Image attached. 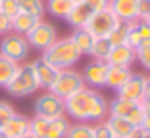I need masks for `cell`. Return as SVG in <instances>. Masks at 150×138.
<instances>
[{
    "label": "cell",
    "instance_id": "obj_28",
    "mask_svg": "<svg viewBox=\"0 0 150 138\" xmlns=\"http://www.w3.org/2000/svg\"><path fill=\"white\" fill-rule=\"evenodd\" d=\"M47 124H50L47 117L33 115V117H29V132H31L35 138H45V134H47Z\"/></svg>",
    "mask_w": 150,
    "mask_h": 138
},
{
    "label": "cell",
    "instance_id": "obj_11",
    "mask_svg": "<svg viewBox=\"0 0 150 138\" xmlns=\"http://www.w3.org/2000/svg\"><path fill=\"white\" fill-rule=\"evenodd\" d=\"M107 70H109V64L105 60H91L82 68L80 74H82L86 87H91V89H103L105 87V78H107Z\"/></svg>",
    "mask_w": 150,
    "mask_h": 138
},
{
    "label": "cell",
    "instance_id": "obj_42",
    "mask_svg": "<svg viewBox=\"0 0 150 138\" xmlns=\"http://www.w3.org/2000/svg\"><path fill=\"white\" fill-rule=\"evenodd\" d=\"M0 138H8V136H6V134H4L2 130H0Z\"/></svg>",
    "mask_w": 150,
    "mask_h": 138
},
{
    "label": "cell",
    "instance_id": "obj_26",
    "mask_svg": "<svg viewBox=\"0 0 150 138\" xmlns=\"http://www.w3.org/2000/svg\"><path fill=\"white\" fill-rule=\"evenodd\" d=\"M95 136V124L88 122H72L66 138H93Z\"/></svg>",
    "mask_w": 150,
    "mask_h": 138
},
{
    "label": "cell",
    "instance_id": "obj_39",
    "mask_svg": "<svg viewBox=\"0 0 150 138\" xmlns=\"http://www.w3.org/2000/svg\"><path fill=\"white\" fill-rule=\"evenodd\" d=\"M148 134H150V115H144V120H142V124H140Z\"/></svg>",
    "mask_w": 150,
    "mask_h": 138
},
{
    "label": "cell",
    "instance_id": "obj_7",
    "mask_svg": "<svg viewBox=\"0 0 150 138\" xmlns=\"http://www.w3.org/2000/svg\"><path fill=\"white\" fill-rule=\"evenodd\" d=\"M119 25V19L109 11V9H103V11H97L88 23L84 25V29L93 35V37H109V33Z\"/></svg>",
    "mask_w": 150,
    "mask_h": 138
},
{
    "label": "cell",
    "instance_id": "obj_5",
    "mask_svg": "<svg viewBox=\"0 0 150 138\" xmlns=\"http://www.w3.org/2000/svg\"><path fill=\"white\" fill-rule=\"evenodd\" d=\"M82 87H86L82 74L78 70H74V68H64V70L58 72V78L54 80V85L50 87V91L54 95H58L60 99H68L70 95L78 93Z\"/></svg>",
    "mask_w": 150,
    "mask_h": 138
},
{
    "label": "cell",
    "instance_id": "obj_14",
    "mask_svg": "<svg viewBox=\"0 0 150 138\" xmlns=\"http://www.w3.org/2000/svg\"><path fill=\"white\" fill-rule=\"evenodd\" d=\"M117 19L119 23H129L138 17V0H109V6H107Z\"/></svg>",
    "mask_w": 150,
    "mask_h": 138
},
{
    "label": "cell",
    "instance_id": "obj_35",
    "mask_svg": "<svg viewBox=\"0 0 150 138\" xmlns=\"http://www.w3.org/2000/svg\"><path fill=\"white\" fill-rule=\"evenodd\" d=\"M82 2H84L93 13L103 11V9H107V6H109V0H82Z\"/></svg>",
    "mask_w": 150,
    "mask_h": 138
},
{
    "label": "cell",
    "instance_id": "obj_37",
    "mask_svg": "<svg viewBox=\"0 0 150 138\" xmlns=\"http://www.w3.org/2000/svg\"><path fill=\"white\" fill-rule=\"evenodd\" d=\"M129 138H150V134H148L142 126H138V128L132 132V136H129Z\"/></svg>",
    "mask_w": 150,
    "mask_h": 138
},
{
    "label": "cell",
    "instance_id": "obj_34",
    "mask_svg": "<svg viewBox=\"0 0 150 138\" xmlns=\"http://www.w3.org/2000/svg\"><path fill=\"white\" fill-rule=\"evenodd\" d=\"M93 138H113V134L109 132L105 122H99V124H95V136Z\"/></svg>",
    "mask_w": 150,
    "mask_h": 138
},
{
    "label": "cell",
    "instance_id": "obj_8",
    "mask_svg": "<svg viewBox=\"0 0 150 138\" xmlns=\"http://www.w3.org/2000/svg\"><path fill=\"white\" fill-rule=\"evenodd\" d=\"M109 115H117V117H125L127 122H132L136 128L142 124L144 120V111H142V105L136 103V101H127V99H111L109 101Z\"/></svg>",
    "mask_w": 150,
    "mask_h": 138
},
{
    "label": "cell",
    "instance_id": "obj_10",
    "mask_svg": "<svg viewBox=\"0 0 150 138\" xmlns=\"http://www.w3.org/2000/svg\"><path fill=\"white\" fill-rule=\"evenodd\" d=\"M146 80H148V74L144 72H134L129 74V78L115 91L119 99H127V101H136L140 103L144 99V87H146Z\"/></svg>",
    "mask_w": 150,
    "mask_h": 138
},
{
    "label": "cell",
    "instance_id": "obj_9",
    "mask_svg": "<svg viewBox=\"0 0 150 138\" xmlns=\"http://www.w3.org/2000/svg\"><path fill=\"white\" fill-rule=\"evenodd\" d=\"M33 111H35V115H41L47 120L64 115V99H60L52 91H43L33 103Z\"/></svg>",
    "mask_w": 150,
    "mask_h": 138
},
{
    "label": "cell",
    "instance_id": "obj_16",
    "mask_svg": "<svg viewBox=\"0 0 150 138\" xmlns=\"http://www.w3.org/2000/svg\"><path fill=\"white\" fill-rule=\"evenodd\" d=\"M0 130H2L8 138H19V136L29 132V117L23 115V113H15Z\"/></svg>",
    "mask_w": 150,
    "mask_h": 138
},
{
    "label": "cell",
    "instance_id": "obj_36",
    "mask_svg": "<svg viewBox=\"0 0 150 138\" xmlns=\"http://www.w3.org/2000/svg\"><path fill=\"white\" fill-rule=\"evenodd\" d=\"M138 17L140 19L150 17V0H138Z\"/></svg>",
    "mask_w": 150,
    "mask_h": 138
},
{
    "label": "cell",
    "instance_id": "obj_22",
    "mask_svg": "<svg viewBox=\"0 0 150 138\" xmlns=\"http://www.w3.org/2000/svg\"><path fill=\"white\" fill-rule=\"evenodd\" d=\"M72 0H45V13L56 19H66L72 11Z\"/></svg>",
    "mask_w": 150,
    "mask_h": 138
},
{
    "label": "cell",
    "instance_id": "obj_29",
    "mask_svg": "<svg viewBox=\"0 0 150 138\" xmlns=\"http://www.w3.org/2000/svg\"><path fill=\"white\" fill-rule=\"evenodd\" d=\"M109 43L111 46H123V43H127V25L125 23H119L111 33H109Z\"/></svg>",
    "mask_w": 150,
    "mask_h": 138
},
{
    "label": "cell",
    "instance_id": "obj_12",
    "mask_svg": "<svg viewBox=\"0 0 150 138\" xmlns=\"http://www.w3.org/2000/svg\"><path fill=\"white\" fill-rule=\"evenodd\" d=\"M127 25V46H132L134 50L150 43V25L144 19H134Z\"/></svg>",
    "mask_w": 150,
    "mask_h": 138
},
{
    "label": "cell",
    "instance_id": "obj_15",
    "mask_svg": "<svg viewBox=\"0 0 150 138\" xmlns=\"http://www.w3.org/2000/svg\"><path fill=\"white\" fill-rule=\"evenodd\" d=\"M31 66H33V72H35V78H37V83H39V89H43V91H50V87L54 85V80L58 78V68H54V66H50L47 62H43L41 58H37V60H33L31 62Z\"/></svg>",
    "mask_w": 150,
    "mask_h": 138
},
{
    "label": "cell",
    "instance_id": "obj_33",
    "mask_svg": "<svg viewBox=\"0 0 150 138\" xmlns=\"http://www.w3.org/2000/svg\"><path fill=\"white\" fill-rule=\"evenodd\" d=\"M8 33H13V19L0 13V35H8Z\"/></svg>",
    "mask_w": 150,
    "mask_h": 138
},
{
    "label": "cell",
    "instance_id": "obj_19",
    "mask_svg": "<svg viewBox=\"0 0 150 138\" xmlns=\"http://www.w3.org/2000/svg\"><path fill=\"white\" fill-rule=\"evenodd\" d=\"M132 74V68H123V66H109L107 70V78H105V87L111 91H117Z\"/></svg>",
    "mask_w": 150,
    "mask_h": 138
},
{
    "label": "cell",
    "instance_id": "obj_38",
    "mask_svg": "<svg viewBox=\"0 0 150 138\" xmlns=\"http://www.w3.org/2000/svg\"><path fill=\"white\" fill-rule=\"evenodd\" d=\"M140 105H142L144 115H150V99H142V101H140Z\"/></svg>",
    "mask_w": 150,
    "mask_h": 138
},
{
    "label": "cell",
    "instance_id": "obj_20",
    "mask_svg": "<svg viewBox=\"0 0 150 138\" xmlns=\"http://www.w3.org/2000/svg\"><path fill=\"white\" fill-rule=\"evenodd\" d=\"M70 124H72V120L66 113L64 115H58V117H52L50 124H47L45 138H66V134L70 130Z\"/></svg>",
    "mask_w": 150,
    "mask_h": 138
},
{
    "label": "cell",
    "instance_id": "obj_17",
    "mask_svg": "<svg viewBox=\"0 0 150 138\" xmlns=\"http://www.w3.org/2000/svg\"><path fill=\"white\" fill-rule=\"evenodd\" d=\"M109 132L113 134V138H129L132 132L136 130V126L132 122H127L125 117H117V115H107L105 120Z\"/></svg>",
    "mask_w": 150,
    "mask_h": 138
},
{
    "label": "cell",
    "instance_id": "obj_13",
    "mask_svg": "<svg viewBox=\"0 0 150 138\" xmlns=\"http://www.w3.org/2000/svg\"><path fill=\"white\" fill-rule=\"evenodd\" d=\"M109 66H123V68H132L136 64V50L127 43L123 46H113L107 60H105Z\"/></svg>",
    "mask_w": 150,
    "mask_h": 138
},
{
    "label": "cell",
    "instance_id": "obj_2",
    "mask_svg": "<svg viewBox=\"0 0 150 138\" xmlns=\"http://www.w3.org/2000/svg\"><path fill=\"white\" fill-rule=\"evenodd\" d=\"M80 52L76 50V46L72 43L70 37H58L47 50L41 52V60L47 62L50 66L64 70V68H74L80 62Z\"/></svg>",
    "mask_w": 150,
    "mask_h": 138
},
{
    "label": "cell",
    "instance_id": "obj_32",
    "mask_svg": "<svg viewBox=\"0 0 150 138\" xmlns=\"http://www.w3.org/2000/svg\"><path fill=\"white\" fill-rule=\"evenodd\" d=\"M0 13H4L13 19L19 13V0H0Z\"/></svg>",
    "mask_w": 150,
    "mask_h": 138
},
{
    "label": "cell",
    "instance_id": "obj_1",
    "mask_svg": "<svg viewBox=\"0 0 150 138\" xmlns=\"http://www.w3.org/2000/svg\"><path fill=\"white\" fill-rule=\"evenodd\" d=\"M64 113L74 122L99 124L109 115V99L99 93V89L82 87L78 93L64 99Z\"/></svg>",
    "mask_w": 150,
    "mask_h": 138
},
{
    "label": "cell",
    "instance_id": "obj_30",
    "mask_svg": "<svg viewBox=\"0 0 150 138\" xmlns=\"http://www.w3.org/2000/svg\"><path fill=\"white\" fill-rule=\"evenodd\" d=\"M136 62H140L142 68H146L150 72V43H146V46L136 50Z\"/></svg>",
    "mask_w": 150,
    "mask_h": 138
},
{
    "label": "cell",
    "instance_id": "obj_23",
    "mask_svg": "<svg viewBox=\"0 0 150 138\" xmlns=\"http://www.w3.org/2000/svg\"><path fill=\"white\" fill-rule=\"evenodd\" d=\"M41 21V19H39ZM35 23H37V19L35 17H31V15H27V13H17L15 17H13V33H19V35H27L33 27H35Z\"/></svg>",
    "mask_w": 150,
    "mask_h": 138
},
{
    "label": "cell",
    "instance_id": "obj_18",
    "mask_svg": "<svg viewBox=\"0 0 150 138\" xmlns=\"http://www.w3.org/2000/svg\"><path fill=\"white\" fill-rule=\"evenodd\" d=\"M95 13L84 4V2H76L74 6H72V11H70V15L64 19L70 27H74V29H80V27H84L86 23H88V19L93 17Z\"/></svg>",
    "mask_w": 150,
    "mask_h": 138
},
{
    "label": "cell",
    "instance_id": "obj_31",
    "mask_svg": "<svg viewBox=\"0 0 150 138\" xmlns=\"http://www.w3.org/2000/svg\"><path fill=\"white\" fill-rule=\"evenodd\" d=\"M17 111H15V107L8 103V101H4V99H0V128H2L13 115H15Z\"/></svg>",
    "mask_w": 150,
    "mask_h": 138
},
{
    "label": "cell",
    "instance_id": "obj_44",
    "mask_svg": "<svg viewBox=\"0 0 150 138\" xmlns=\"http://www.w3.org/2000/svg\"><path fill=\"white\" fill-rule=\"evenodd\" d=\"M72 2H74V4H76V2H82V0H72Z\"/></svg>",
    "mask_w": 150,
    "mask_h": 138
},
{
    "label": "cell",
    "instance_id": "obj_41",
    "mask_svg": "<svg viewBox=\"0 0 150 138\" xmlns=\"http://www.w3.org/2000/svg\"><path fill=\"white\" fill-rule=\"evenodd\" d=\"M19 138H35V136H33L31 132H27V134H23V136H19Z\"/></svg>",
    "mask_w": 150,
    "mask_h": 138
},
{
    "label": "cell",
    "instance_id": "obj_4",
    "mask_svg": "<svg viewBox=\"0 0 150 138\" xmlns=\"http://www.w3.org/2000/svg\"><path fill=\"white\" fill-rule=\"evenodd\" d=\"M29 54H31V46L25 35H19V33L2 35V39H0V56H4L17 64H23V62H27Z\"/></svg>",
    "mask_w": 150,
    "mask_h": 138
},
{
    "label": "cell",
    "instance_id": "obj_3",
    "mask_svg": "<svg viewBox=\"0 0 150 138\" xmlns=\"http://www.w3.org/2000/svg\"><path fill=\"white\" fill-rule=\"evenodd\" d=\"M11 97H17V99H23V97H31L39 91V83L35 78V72H33V66L31 62H23L19 64L13 80L6 85L4 89Z\"/></svg>",
    "mask_w": 150,
    "mask_h": 138
},
{
    "label": "cell",
    "instance_id": "obj_43",
    "mask_svg": "<svg viewBox=\"0 0 150 138\" xmlns=\"http://www.w3.org/2000/svg\"><path fill=\"white\" fill-rule=\"evenodd\" d=\"M144 21H146V23H148V25H150V17H148V19H144Z\"/></svg>",
    "mask_w": 150,
    "mask_h": 138
},
{
    "label": "cell",
    "instance_id": "obj_24",
    "mask_svg": "<svg viewBox=\"0 0 150 138\" xmlns=\"http://www.w3.org/2000/svg\"><path fill=\"white\" fill-rule=\"evenodd\" d=\"M19 11L39 21L45 17V0H19Z\"/></svg>",
    "mask_w": 150,
    "mask_h": 138
},
{
    "label": "cell",
    "instance_id": "obj_21",
    "mask_svg": "<svg viewBox=\"0 0 150 138\" xmlns=\"http://www.w3.org/2000/svg\"><path fill=\"white\" fill-rule=\"evenodd\" d=\"M70 39H72V43L76 46V50L80 52V56H91V48H93L95 37H93L84 27L74 29V31H72V35H70Z\"/></svg>",
    "mask_w": 150,
    "mask_h": 138
},
{
    "label": "cell",
    "instance_id": "obj_6",
    "mask_svg": "<svg viewBox=\"0 0 150 138\" xmlns=\"http://www.w3.org/2000/svg\"><path fill=\"white\" fill-rule=\"evenodd\" d=\"M25 37H27V41H29L31 50L43 52V50H47V48L58 39V29H56V25H54V23H50V21L41 19V21H37V23H35V27H33Z\"/></svg>",
    "mask_w": 150,
    "mask_h": 138
},
{
    "label": "cell",
    "instance_id": "obj_25",
    "mask_svg": "<svg viewBox=\"0 0 150 138\" xmlns=\"http://www.w3.org/2000/svg\"><path fill=\"white\" fill-rule=\"evenodd\" d=\"M17 68H19L17 62L8 60V58H4V56H0V89H6V85L13 80Z\"/></svg>",
    "mask_w": 150,
    "mask_h": 138
},
{
    "label": "cell",
    "instance_id": "obj_40",
    "mask_svg": "<svg viewBox=\"0 0 150 138\" xmlns=\"http://www.w3.org/2000/svg\"><path fill=\"white\" fill-rule=\"evenodd\" d=\"M144 99H150V76H148L146 87H144Z\"/></svg>",
    "mask_w": 150,
    "mask_h": 138
},
{
    "label": "cell",
    "instance_id": "obj_27",
    "mask_svg": "<svg viewBox=\"0 0 150 138\" xmlns=\"http://www.w3.org/2000/svg\"><path fill=\"white\" fill-rule=\"evenodd\" d=\"M111 48H113V46L109 43L107 37H95L93 48H91V58H93V60H107Z\"/></svg>",
    "mask_w": 150,
    "mask_h": 138
}]
</instances>
